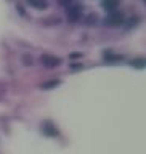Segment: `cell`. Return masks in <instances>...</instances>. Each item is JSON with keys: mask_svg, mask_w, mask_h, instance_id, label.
I'll return each instance as SVG.
<instances>
[{"mask_svg": "<svg viewBox=\"0 0 146 154\" xmlns=\"http://www.w3.org/2000/svg\"><path fill=\"white\" fill-rule=\"evenodd\" d=\"M103 60L108 61V63H111V64H114V63H120V61H122L124 56H122V55H116V53H113V51H104Z\"/></svg>", "mask_w": 146, "mask_h": 154, "instance_id": "5", "label": "cell"}, {"mask_svg": "<svg viewBox=\"0 0 146 154\" xmlns=\"http://www.w3.org/2000/svg\"><path fill=\"white\" fill-rule=\"evenodd\" d=\"M40 61H42V64L45 67H48V69H53V67H58L61 64V58L51 56V55H43L40 58Z\"/></svg>", "mask_w": 146, "mask_h": 154, "instance_id": "3", "label": "cell"}, {"mask_svg": "<svg viewBox=\"0 0 146 154\" xmlns=\"http://www.w3.org/2000/svg\"><path fill=\"white\" fill-rule=\"evenodd\" d=\"M130 66L137 67V69H143V67L146 66V60L144 58H137V60H133L132 63H130Z\"/></svg>", "mask_w": 146, "mask_h": 154, "instance_id": "9", "label": "cell"}, {"mask_svg": "<svg viewBox=\"0 0 146 154\" xmlns=\"http://www.w3.org/2000/svg\"><path fill=\"white\" fill-rule=\"evenodd\" d=\"M76 0H61V5H64V7H69L71 3H74Z\"/></svg>", "mask_w": 146, "mask_h": 154, "instance_id": "10", "label": "cell"}, {"mask_svg": "<svg viewBox=\"0 0 146 154\" xmlns=\"http://www.w3.org/2000/svg\"><path fill=\"white\" fill-rule=\"evenodd\" d=\"M101 7H103L108 13H111V11H114V10L119 8V0H103Z\"/></svg>", "mask_w": 146, "mask_h": 154, "instance_id": "6", "label": "cell"}, {"mask_svg": "<svg viewBox=\"0 0 146 154\" xmlns=\"http://www.w3.org/2000/svg\"><path fill=\"white\" fill-rule=\"evenodd\" d=\"M26 3L31 5V7L36 8V10H45L48 7V3L45 0H26Z\"/></svg>", "mask_w": 146, "mask_h": 154, "instance_id": "7", "label": "cell"}, {"mask_svg": "<svg viewBox=\"0 0 146 154\" xmlns=\"http://www.w3.org/2000/svg\"><path fill=\"white\" fill-rule=\"evenodd\" d=\"M71 69H82V64L80 63H74V64L71 66Z\"/></svg>", "mask_w": 146, "mask_h": 154, "instance_id": "12", "label": "cell"}, {"mask_svg": "<svg viewBox=\"0 0 146 154\" xmlns=\"http://www.w3.org/2000/svg\"><path fill=\"white\" fill-rule=\"evenodd\" d=\"M60 84H61L60 80H48V82H43V84L40 85V88L42 90H51V88H56Z\"/></svg>", "mask_w": 146, "mask_h": 154, "instance_id": "8", "label": "cell"}, {"mask_svg": "<svg viewBox=\"0 0 146 154\" xmlns=\"http://www.w3.org/2000/svg\"><path fill=\"white\" fill-rule=\"evenodd\" d=\"M138 21H140L138 18H135V19H130V21H129V27H133V26H135V24H137Z\"/></svg>", "mask_w": 146, "mask_h": 154, "instance_id": "11", "label": "cell"}, {"mask_svg": "<svg viewBox=\"0 0 146 154\" xmlns=\"http://www.w3.org/2000/svg\"><path fill=\"white\" fill-rule=\"evenodd\" d=\"M82 11H84V7L80 3H71L69 7H66V16L71 23H77L79 19L82 18Z\"/></svg>", "mask_w": 146, "mask_h": 154, "instance_id": "1", "label": "cell"}, {"mask_svg": "<svg viewBox=\"0 0 146 154\" xmlns=\"http://www.w3.org/2000/svg\"><path fill=\"white\" fill-rule=\"evenodd\" d=\"M42 133L47 135V137H56L58 135V130L55 127V124L51 122V120H45V122H42Z\"/></svg>", "mask_w": 146, "mask_h": 154, "instance_id": "4", "label": "cell"}, {"mask_svg": "<svg viewBox=\"0 0 146 154\" xmlns=\"http://www.w3.org/2000/svg\"><path fill=\"white\" fill-rule=\"evenodd\" d=\"M16 8L19 10V13H21L23 16H24V14H26V11H24V8H23V5H16Z\"/></svg>", "mask_w": 146, "mask_h": 154, "instance_id": "13", "label": "cell"}, {"mask_svg": "<svg viewBox=\"0 0 146 154\" xmlns=\"http://www.w3.org/2000/svg\"><path fill=\"white\" fill-rule=\"evenodd\" d=\"M82 56V53H72L71 55V58H80Z\"/></svg>", "mask_w": 146, "mask_h": 154, "instance_id": "15", "label": "cell"}, {"mask_svg": "<svg viewBox=\"0 0 146 154\" xmlns=\"http://www.w3.org/2000/svg\"><path fill=\"white\" fill-rule=\"evenodd\" d=\"M92 21H96V16H93V14H90V16L87 18V23H92Z\"/></svg>", "mask_w": 146, "mask_h": 154, "instance_id": "14", "label": "cell"}, {"mask_svg": "<svg viewBox=\"0 0 146 154\" xmlns=\"http://www.w3.org/2000/svg\"><path fill=\"white\" fill-rule=\"evenodd\" d=\"M125 21V16L122 11H119V10H114V11H111L108 14V18L104 19V24L106 26H111V27H117V26H122Z\"/></svg>", "mask_w": 146, "mask_h": 154, "instance_id": "2", "label": "cell"}]
</instances>
